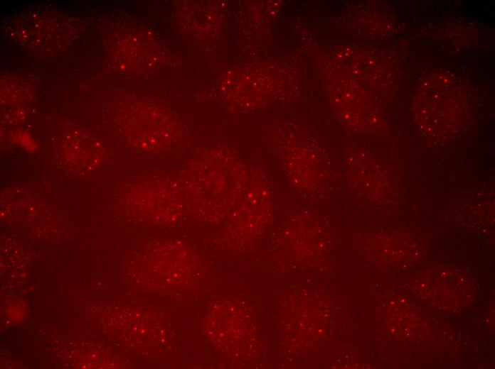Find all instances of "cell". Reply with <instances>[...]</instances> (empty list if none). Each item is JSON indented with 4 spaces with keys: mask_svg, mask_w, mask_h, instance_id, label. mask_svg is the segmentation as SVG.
<instances>
[{
    "mask_svg": "<svg viewBox=\"0 0 495 369\" xmlns=\"http://www.w3.org/2000/svg\"><path fill=\"white\" fill-rule=\"evenodd\" d=\"M250 173L239 161L208 154L192 160L179 174L186 209L203 220H217L236 206Z\"/></svg>",
    "mask_w": 495,
    "mask_h": 369,
    "instance_id": "6da1fadb",
    "label": "cell"
},
{
    "mask_svg": "<svg viewBox=\"0 0 495 369\" xmlns=\"http://www.w3.org/2000/svg\"><path fill=\"white\" fill-rule=\"evenodd\" d=\"M127 196L132 197L136 203L159 210L164 219L169 221H176L186 209L177 178H150L134 185Z\"/></svg>",
    "mask_w": 495,
    "mask_h": 369,
    "instance_id": "7a4b0ae2",
    "label": "cell"
}]
</instances>
